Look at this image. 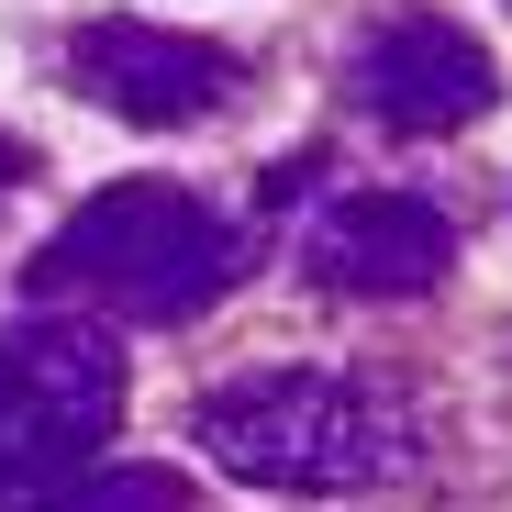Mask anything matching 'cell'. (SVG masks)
I'll return each instance as SVG.
<instances>
[{
  "mask_svg": "<svg viewBox=\"0 0 512 512\" xmlns=\"http://www.w3.org/2000/svg\"><path fill=\"white\" fill-rule=\"evenodd\" d=\"M190 435L245 490H379L412 468V401L346 368H256L201 401Z\"/></svg>",
  "mask_w": 512,
  "mask_h": 512,
  "instance_id": "2",
  "label": "cell"
},
{
  "mask_svg": "<svg viewBox=\"0 0 512 512\" xmlns=\"http://www.w3.org/2000/svg\"><path fill=\"white\" fill-rule=\"evenodd\" d=\"M301 268L334 301H423L457 268V223L412 190H346L301 223Z\"/></svg>",
  "mask_w": 512,
  "mask_h": 512,
  "instance_id": "6",
  "label": "cell"
},
{
  "mask_svg": "<svg viewBox=\"0 0 512 512\" xmlns=\"http://www.w3.org/2000/svg\"><path fill=\"white\" fill-rule=\"evenodd\" d=\"M23 512H201L179 468H90V479H45Z\"/></svg>",
  "mask_w": 512,
  "mask_h": 512,
  "instance_id": "7",
  "label": "cell"
},
{
  "mask_svg": "<svg viewBox=\"0 0 512 512\" xmlns=\"http://www.w3.org/2000/svg\"><path fill=\"white\" fill-rule=\"evenodd\" d=\"M67 90L101 101L123 123H212L245 101V56L212 34H167V23H78L67 34Z\"/></svg>",
  "mask_w": 512,
  "mask_h": 512,
  "instance_id": "4",
  "label": "cell"
},
{
  "mask_svg": "<svg viewBox=\"0 0 512 512\" xmlns=\"http://www.w3.org/2000/svg\"><path fill=\"white\" fill-rule=\"evenodd\" d=\"M245 279V234L167 190V179H123L101 201H78L23 268L34 312H90V323H190Z\"/></svg>",
  "mask_w": 512,
  "mask_h": 512,
  "instance_id": "1",
  "label": "cell"
},
{
  "mask_svg": "<svg viewBox=\"0 0 512 512\" xmlns=\"http://www.w3.org/2000/svg\"><path fill=\"white\" fill-rule=\"evenodd\" d=\"M123 423V346L101 323H12L0 334V501L67 479Z\"/></svg>",
  "mask_w": 512,
  "mask_h": 512,
  "instance_id": "3",
  "label": "cell"
},
{
  "mask_svg": "<svg viewBox=\"0 0 512 512\" xmlns=\"http://www.w3.org/2000/svg\"><path fill=\"white\" fill-rule=\"evenodd\" d=\"M34 179V145H12V134H0V190H23Z\"/></svg>",
  "mask_w": 512,
  "mask_h": 512,
  "instance_id": "8",
  "label": "cell"
},
{
  "mask_svg": "<svg viewBox=\"0 0 512 512\" xmlns=\"http://www.w3.org/2000/svg\"><path fill=\"white\" fill-rule=\"evenodd\" d=\"M346 101H357L368 123H390V134H457V123H479V112L501 101V67H490V45H479L468 23L401 12V23H379V34L346 56Z\"/></svg>",
  "mask_w": 512,
  "mask_h": 512,
  "instance_id": "5",
  "label": "cell"
}]
</instances>
